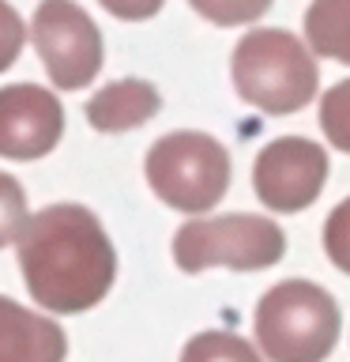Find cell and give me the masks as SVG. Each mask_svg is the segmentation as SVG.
I'll return each mask as SVG.
<instances>
[{
	"label": "cell",
	"mask_w": 350,
	"mask_h": 362,
	"mask_svg": "<svg viewBox=\"0 0 350 362\" xmlns=\"http://www.w3.org/2000/svg\"><path fill=\"white\" fill-rule=\"evenodd\" d=\"M16 249L30 298L53 313L90 310L117 279L113 242L83 204H49L34 211L16 238Z\"/></svg>",
	"instance_id": "obj_1"
},
{
	"label": "cell",
	"mask_w": 350,
	"mask_h": 362,
	"mask_svg": "<svg viewBox=\"0 0 350 362\" xmlns=\"http://www.w3.org/2000/svg\"><path fill=\"white\" fill-rule=\"evenodd\" d=\"M230 72L241 102L275 113V117L309 106L320 87V68H316L309 45H301V38L290 30H248L234 45Z\"/></svg>",
	"instance_id": "obj_2"
},
{
	"label": "cell",
	"mask_w": 350,
	"mask_h": 362,
	"mask_svg": "<svg viewBox=\"0 0 350 362\" xmlns=\"http://www.w3.org/2000/svg\"><path fill=\"white\" fill-rule=\"evenodd\" d=\"M339 328L335 298L309 279L275 283L256 305V344L271 362H324L339 344Z\"/></svg>",
	"instance_id": "obj_3"
},
{
	"label": "cell",
	"mask_w": 350,
	"mask_h": 362,
	"mask_svg": "<svg viewBox=\"0 0 350 362\" xmlns=\"http://www.w3.org/2000/svg\"><path fill=\"white\" fill-rule=\"evenodd\" d=\"M151 192L174 211H211L230 189V151L207 132H166L143 158Z\"/></svg>",
	"instance_id": "obj_4"
},
{
	"label": "cell",
	"mask_w": 350,
	"mask_h": 362,
	"mask_svg": "<svg viewBox=\"0 0 350 362\" xmlns=\"http://www.w3.org/2000/svg\"><path fill=\"white\" fill-rule=\"evenodd\" d=\"M286 253V234L267 215H211L192 219L174 234V260L181 272H207V268H234V272H260L279 264Z\"/></svg>",
	"instance_id": "obj_5"
},
{
	"label": "cell",
	"mask_w": 350,
	"mask_h": 362,
	"mask_svg": "<svg viewBox=\"0 0 350 362\" xmlns=\"http://www.w3.org/2000/svg\"><path fill=\"white\" fill-rule=\"evenodd\" d=\"M30 42L56 90H79L102 68V30L76 0H42L30 19Z\"/></svg>",
	"instance_id": "obj_6"
},
{
	"label": "cell",
	"mask_w": 350,
	"mask_h": 362,
	"mask_svg": "<svg viewBox=\"0 0 350 362\" xmlns=\"http://www.w3.org/2000/svg\"><path fill=\"white\" fill-rule=\"evenodd\" d=\"M327 181V151L305 136H279L256 155L253 185L271 211H305Z\"/></svg>",
	"instance_id": "obj_7"
},
{
	"label": "cell",
	"mask_w": 350,
	"mask_h": 362,
	"mask_svg": "<svg viewBox=\"0 0 350 362\" xmlns=\"http://www.w3.org/2000/svg\"><path fill=\"white\" fill-rule=\"evenodd\" d=\"M64 136V110L53 90L38 83L0 87V155L30 163L49 155Z\"/></svg>",
	"instance_id": "obj_8"
},
{
	"label": "cell",
	"mask_w": 350,
	"mask_h": 362,
	"mask_svg": "<svg viewBox=\"0 0 350 362\" xmlns=\"http://www.w3.org/2000/svg\"><path fill=\"white\" fill-rule=\"evenodd\" d=\"M64 328L0 294V362H64Z\"/></svg>",
	"instance_id": "obj_9"
},
{
	"label": "cell",
	"mask_w": 350,
	"mask_h": 362,
	"mask_svg": "<svg viewBox=\"0 0 350 362\" xmlns=\"http://www.w3.org/2000/svg\"><path fill=\"white\" fill-rule=\"evenodd\" d=\"M162 110V95L147 79H113L87 102V121L98 132H128L140 129Z\"/></svg>",
	"instance_id": "obj_10"
},
{
	"label": "cell",
	"mask_w": 350,
	"mask_h": 362,
	"mask_svg": "<svg viewBox=\"0 0 350 362\" xmlns=\"http://www.w3.org/2000/svg\"><path fill=\"white\" fill-rule=\"evenodd\" d=\"M305 38L313 53L350 64V0H313L305 11Z\"/></svg>",
	"instance_id": "obj_11"
},
{
	"label": "cell",
	"mask_w": 350,
	"mask_h": 362,
	"mask_svg": "<svg viewBox=\"0 0 350 362\" xmlns=\"http://www.w3.org/2000/svg\"><path fill=\"white\" fill-rule=\"evenodd\" d=\"M181 362H260V355L234 332H196L181 351Z\"/></svg>",
	"instance_id": "obj_12"
},
{
	"label": "cell",
	"mask_w": 350,
	"mask_h": 362,
	"mask_svg": "<svg viewBox=\"0 0 350 362\" xmlns=\"http://www.w3.org/2000/svg\"><path fill=\"white\" fill-rule=\"evenodd\" d=\"M320 129L335 151L350 155V79H339L320 98Z\"/></svg>",
	"instance_id": "obj_13"
},
{
	"label": "cell",
	"mask_w": 350,
	"mask_h": 362,
	"mask_svg": "<svg viewBox=\"0 0 350 362\" xmlns=\"http://www.w3.org/2000/svg\"><path fill=\"white\" fill-rule=\"evenodd\" d=\"M188 4L219 27H241V23H256L275 0H188Z\"/></svg>",
	"instance_id": "obj_14"
},
{
	"label": "cell",
	"mask_w": 350,
	"mask_h": 362,
	"mask_svg": "<svg viewBox=\"0 0 350 362\" xmlns=\"http://www.w3.org/2000/svg\"><path fill=\"white\" fill-rule=\"evenodd\" d=\"M27 219V192L11 174H0V249L16 242Z\"/></svg>",
	"instance_id": "obj_15"
},
{
	"label": "cell",
	"mask_w": 350,
	"mask_h": 362,
	"mask_svg": "<svg viewBox=\"0 0 350 362\" xmlns=\"http://www.w3.org/2000/svg\"><path fill=\"white\" fill-rule=\"evenodd\" d=\"M324 253H327V260H332L339 272L350 276V197L343 204H335V211L327 215V223H324Z\"/></svg>",
	"instance_id": "obj_16"
},
{
	"label": "cell",
	"mask_w": 350,
	"mask_h": 362,
	"mask_svg": "<svg viewBox=\"0 0 350 362\" xmlns=\"http://www.w3.org/2000/svg\"><path fill=\"white\" fill-rule=\"evenodd\" d=\"M23 38H27V27H23L19 11L11 8L8 0H0V72L16 64V57L23 49Z\"/></svg>",
	"instance_id": "obj_17"
},
{
	"label": "cell",
	"mask_w": 350,
	"mask_h": 362,
	"mask_svg": "<svg viewBox=\"0 0 350 362\" xmlns=\"http://www.w3.org/2000/svg\"><path fill=\"white\" fill-rule=\"evenodd\" d=\"M102 8L117 19H128V23H140V19H151L162 0H102Z\"/></svg>",
	"instance_id": "obj_18"
}]
</instances>
